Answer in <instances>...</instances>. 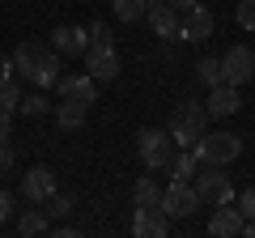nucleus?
Returning <instances> with one entry per match:
<instances>
[{
    "label": "nucleus",
    "instance_id": "nucleus-1",
    "mask_svg": "<svg viewBox=\"0 0 255 238\" xmlns=\"http://www.w3.org/2000/svg\"><path fill=\"white\" fill-rule=\"evenodd\" d=\"M60 60L64 55L55 51L51 43H38V38H26V43H17V51H13V68H17V77H26V81H34L38 90H55L60 85Z\"/></svg>",
    "mask_w": 255,
    "mask_h": 238
},
{
    "label": "nucleus",
    "instance_id": "nucleus-2",
    "mask_svg": "<svg viewBox=\"0 0 255 238\" xmlns=\"http://www.w3.org/2000/svg\"><path fill=\"white\" fill-rule=\"evenodd\" d=\"M209 107L204 102H191V98H183L179 107L170 111V136H174V145L179 149H196V140L209 132Z\"/></svg>",
    "mask_w": 255,
    "mask_h": 238
},
{
    "label": "nucleus",
    "instance_id": "nucleus-3",
    "mask_svg": "<svg viewBox=\"0 0 255 238\" xmlns=\"http://www.w3.org/2000/svg\"><path fill=\"white\" fill-rule=\"evenodd\" d=\"M196 157H200V166H230L243 157V136L238 132H204L196 140Z\"/></svg>",
    "mask_w": 255,
    "mask_h": 238
},
{
    "label": "nucleus",
    "instance_id": "nucleus-4",
    "mask_svg": "<svg viewBox=\"0 0 255 238\" xmlns=\"http://www.w3.org/2000/svg\"><path fill=\"white\" fill-rule=\"evenodd\" d=\"M140 149V162H145V170H170L174 153H179V145H174L170 128H145L136 140Z\"/></svg>",
    "mask_w": 255,
    "mask_h": 238
},
{
    "label": "nucleus",
    "instance_id": "nucleus-5",
    "mask_svg": "<svg viewBox=\"0 0 255 238\" xmlns=\"http://www.w3.org/2000/svg\"><path fill=\"white\" fill-rule=\"evenodd\" d=\"M81 60H85V73H90L98 85H111L119 77V51H115L111 38H90V47H85Z\"/></svg>",
    "mask_w": 255,
    "mask_h": 238
},
{
    "label": "nucleus",
    "instance_id": "nucleus-6",
    "mask_svg": "<svg viewBox=\"0 0 255 238\" xmlns=\"http://www.w3.org/2000/svg\"><path fill=\"white\" fill-rule=\"evenodd\" d=\"M196 196H200V204H230L234 200V183H230V174L221 170V166H204V170H196Z\"/></svg>",
    "mask_w": 255,
    "mask_h": 238
},
{
    "label": "nucleus",
    "instance_id": "nucleus-7",
    "mask_svg": "<svg viewBox=\"0 0 255 238\" xmlns=\"http://www.w3.org/2000/svg\"><path fill=\"white\" fill-rule=\"evenodd\" d=\"M162 209L170 213V221H187V217H196V209H200L196 183H191V179H174V183L162 192Z\"/></svg>",
    "mask_w": 255,
    "mask_h": 238
},
{
    "label": "nucleus",
    "instance_id": "nucleus-8",
    "mask_svg": "<svg viewBox=\"0 0 255 238\" xmlns=\"http://www.w3.org/2000/svg\"><path fill=\"white\" fill-rule=\"evenodd\" d=\"M221 77H226V85H238V90H243V85L255 77V51L243 47V43L230 47V51L221 55Z\"/></svg>",
    "mask_w": 255,
    "mask_h": 238
},
{
    "label": "nucleus",
    "instance_id": "nucleus-9",
    "mask_svg": "<svg viewBox=\"0 0 255 238\" xmlns=\"http://www.w3.org/2000/svg\"><path fill=\"white\" fill-rule=\"evenodd\" d=\"M213 30H217V17H213V9H204V4L187 9L183 21H179V38L183 43H209Z\"/></svg>",
    "mask_w": 255,
    "mask_h": 238
},
{
    "label": "nucleus",
    "instance_id": "nucleus-10",
    "mask_svg": "<svg viewBox=\"0 0 255 238\" xmlns=\"http://www.w3.org/2000/svg\"><path fill=\"white\" fill-rule=\"evenodd\" d=\"M145 21H149V30H153L157 38H179V21H183V13L174 9L170 0H149Z\"/></svg>",
    "mask_w": 255,
    "mask_h": 238
},
{
    "label": "nucleus",
    "instance_id": "nucleus-11",
    "mask_svg": "<svg viewBox=\"0 0 255 238\" xmlns=\"http://www.w3.org/2000/svg\"><path fill=\"white\" fill-rule=\"evenodd\" d=\"M55 192H60V187H55V170H47V166L26 170V179H21V196H26L30 204H47Z\"/></svg>",
    "mask_w": 255,
    "mask_h": 238
},
{
    "label": "nucleus",
    "instance_id": "nucleus-12",
    "mask_svg": "<svg viewBox=\"0 0 255 238\" xmlns=\"http://www.w3.org/2000/svg\"><path fill=\"white\" fill-rule=\"evenodd\" d=\"M132 234H136V238H166V234H170V213H166L162 204H153V209H136V217H132Z\"/></svg>",
    "mask_w": 255,
    "mask_h": 238
},
{
    "label": "nucleus",
    "instance_id": "nucleus-13",
    "mask_svg": "<svg viewBox=\"0 0 255 238\" xmlns=\"http://www.w3.org/2000/svg\"><path fill=\"white\" fill-rule=\"evenodd\" d=\"M55 94L68 98V102H85V107H94V98H98V81H94L90 73H68V77H60Z\"/></svg>",
    "mask_w": 255,
    "mask_h": 238
},
{
    "label": "nucleus",
    "instance_id": "nucleus-14",
    "mask_svg": "<svg viewBox=\"0 0 255 238\" xmlns=\"http://www.w3.org/2000/svg\"><path fill=\"white\" fill-rule=\"evenodd\" d=\"M243 226H247V217H243L238 204H217L213 217H209V234L213 238H238V234H243Z\"/></svg>",
    "mask_w": 255,
    "mask_h": 238
},
{
    "label": "nucleus",
    "instance_id": "nucleus-15",
    "mask_svg": "<svg viewBox=\"0 0 255 238\" xmlns=\"http://www.w3.org/2000/svg\"><path fill=\"white\" fill-rule=\"evenodd\" d=\"M51 47L60 55H68V60H77V55H85V47H90V30L81 26H60L51 30Z\"/></svg>",
    "mask_w": 255,
    "mask_h": 238
},
{
    "label": "nucleus",
    "instance_id": "nucleus-16",
    "mask_svg": "<svg viewBox=\"0 0 255 238\" xmlns=\"http://www.w3.org/2000/svg\"><path fill=\"white\" fill-rule=\"evenodd\" d=\"M238 102H243V98H238V85H226V81H221V85H213V90H209L204 107H209L213 119H230V115L238 111Z\"/></svg>",
    "mask_w": 255,
    "mask_h": 238
},
{
    "label": "nucleus",
    "instance_id": "nucleus-17",
    "mask_svg": "<svg viewBox=\"0 0 255 238\" xmlns=\"http://www.w3.org/2000/svg\"><path fill=\"white\" fill-rule=\"evenodd\" d=\"M85 115H90V107H85V102H68V98H60V102H55V123H60L64 132L85 128Z\"/></svg>",
    "mask_w": 255,
    "mask_h": 238
},
{
    "label": "nucleus",
    "instance_id": "nucleus-18",
    "mask_svg": "<svg viewBox=\"0 0 255 238\" xmlns=\"http://www.w3.org/2000/svg\"><path fill=\"white\" fill-rule=\"evenodd\" d=\"M47 230H51V213H47L43 209V204H34V209H26V213H21V217H17V234H47Z\"/></svg>",
    "mask_w": 255,
    "mask_h": 238
},
{
    "label": "nucleus",
    "instance_id": "nucleus-19",
    "mask_svg": "<svg viewBox=\"0 0 255 238\" xmlns=\"http://www.w3.org/2000/svg\"><path fill=\"white\" fill-rule=\"evenodd\" d=\"M132 204H136V209H153V204H162V187H157L149 174H140L136 187H132Z\"/></svg>",
    "mask_w": 255,
    "mask_h": 238
},
{
    "label": "nucleus",
    "instance_id": "nucleus-20",
    "mask_svg": "<svg viewBox=\"0 0 255 238\" xmlns=\"http://www.w3.org/2000/svg\"><path fill=\"white\" fill-rule=\"evenodd\" d=\"M21 85H17V77L13 73H0V111H21Z\"/></svg>",
    "mask_w": 255,
    "mask_h": 238
},
{
    "label": "nucleus",
    "instance_id": "nucleus-21",
    "mask_svg": "<svg viewBox=\"0 0 255 238\" xmlns=\"http://www.w3.org/2000/svg\"><path fill=\"white\" fill-rule=\"evenodd\" d=\"M196 81L209 85V90L226 81V77H221V60H217V55H200V60H196Z\"/></svg>",
    "mask_w": 255,
    "mask_h": 238
},
{
    "label": "nucleus",
    "instance_id": "nucleus-22",
    "mask_svg": "<svg viewBox=\"0 0 255 238\" xmlns=\"http://www.w3.org/2000/svg\"><path fill=\"white\" fill-rule=\"evenodd\" d=\"M111 9H115V17L124 26H132V21H140L149 13V0H111Z\"/></svg>",
    "mask_w": 255,
    "mask_h": 238
},
{
    "label": "nucleus",
    "instance_id": "nucleus-23",
    "mask_svg": "<svg viewBox=\"0 0 255 238\" xmlns=\"http://www.w3.org/2000/svg\"><path fill=\"white\" fill-rule=\"evenodd\" d=\"M196 166H200L196 149H179L174 162H170V174H174V179H196Z\"/></svg>",
    "mask_w": 255,
    "mask_h": 238
},
{
    "label": "nucleus",
    "instance_id": "nucleus-24",
    "mask_svg": "<svg viewBox=\"0 0 255 238\" xmlns=\"http://www.w3.org/2000/svg\"><path fill=\"white\" fill-rule=\"evenodd\" d=\"M43 209H47V213H51V221H64V217H68V213H73V209H77V200H73V196H64V192H55V196H51V200H47V204H43Z\"/></svg>",
    "mask_w": 255,
    "mask_h": 238
},
{
    "label": "nucleus",
    "instance_id": "nucleus-25",
    "mask_svg": "<svg viewBox=\"0 0 255 238\" xmlns=\"http://www.w3.org/2000/svg\"><path fill=\"white\" fill-rule=\"evenodd\" d=\"M234 21H238V30L255 34V0H238L234 4Z\"/></svg>",
    "mask_w": 255,
    "mask_h": 238
},
{
    "label": "nucleus",
    "instance_id": "nucleus-26",
    "mask_svg": "<svg viewBox=\"0 0 255 238\" xmlns=\"http://www.w3.org/2000/svg\"><path fill=\"white\" fill-rule=\"evenodd\" d=\"M47 111H51V102L43 98V90H38V94H26V98H21V115L38 119V115H47Z\"/></svg>",
    "mask_w": 255,
    "mask_h": 238
},
{
    "label": "nucleus",
    "instance_id": "nucleus-27",
    "mask_svg": "<svg viewBox=\"0 0 255 238\" xmlns=\"http://www.w3.org/2000/svg\"><path fill=\"white\" fill-rule=\"evenodd\" d=\"M13 162H17L13 145H9V140H0V174H4V170H13Z\"/></svg>",
    "mask_w": 255,
    "mask_h": 238
},
{
    "label": "nucleus",
    "instance_id": "nucleus-28",
    "mask_svg": "<svg viewBox=\"0 0 255 238\" xmlns=\"http://www.w3.org/2000/svg\"><path fill=\"white\" fill-rule=\"evenodd\" d=\"M238 209H243V217H255V187H247V192L238 196Z\"/></svg>",
    "mask_w": 255,
    "mask_h": 238
},
{
    "label": "nucleus",
    "instance_id": "nucleus-29",
    "mask_svg": "<svg viewBox=\"0 0 255 238\" xmlns=\"http://www.w3.org/2000/svg\"><path fill=\"white\" fill-rule=\"evenodd\" d=\"M9 217H13V192H4V187H0V226H4Z\"/></svg>",
    "mask_w": 255,
    "mask_h": 238
},
{
    "label": "nucleus",
    "instance_id": "nucleus-30",
    "mask_svg": "<svg viewBox=\"0 0 255 238\" xmlns=\"http://www.w3.org/2000/svg\"><path fill=\"white\" fill-rule=\"evenodd\" d=\"M13 136V111H0V140Z\"/></svg>",
    "mask_w": 255,
    "mask_h": 238
},
{
    "label": "nucleus",
    "instance_id": "nucleus-31",
    "mask_svg": "<svg viewBox=\"0 0 255 238\" xmlns=\"http://www.w3.org/2000/svg\"><path fill=\"white\" fill-rule=\"evenodd\" d=\"M90 38H111V34H107V21H102V17L90 21Z\"/></svg>",
    "mask_w": 255,
    "mask_h": 238
},
{
    "label": "nucleus",
    "instance_id": "nucleus-32",
    "mask_svg": "<svg viewBox=\"0 0 255 238\" xmlns=\"http://www.w3.org/2000/svg\"><path fill=\"white\" fill-rule=\"evenodd\" d=\"M51 234H55V238H77V230H73V226H55Z\"/></svg>",
    "mask_w": 255,
    "mask_h": 238
},
{
    "label": "nucleus",
    "instance_id": "nucleus-33",
    "mask_svg": "<svg viewBox=\"0 0 255 238\" xmlns=\"http://www.w3.org/2000/svg\"><path fill=\"white\" fill-rule=\"evenodd\" d=\"M170 4H174V9H179V13H187V9H196L200 0H170Z\"/></svg>",
    "mask_w": 255,
    "mask_h": 238
},
{
    "label": "nucleus",
    "instance_id": "nucleus-34",
    "mask_svg": "<svg viewBox=\"0 0 255 238\" xmlns=\"http://www.w3.org/2000/svg\"><path fill=\"white\" fill-rule=\"evenodd\" d=\"M243 234H247V238H255V217H247V226H243Z\"/></svg>",
    "mask_w": 255,
    "mask_h": 238
}]
</instances>
